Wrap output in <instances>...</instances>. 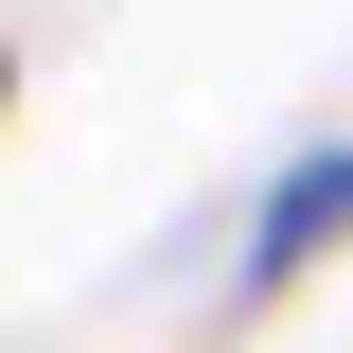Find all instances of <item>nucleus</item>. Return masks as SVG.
Here are the masks:
<instances>
[{"label": "nucleus", "instance_id": "obj_1", "mask_svg": "<svg viewBox=\"0 0 353 353\" xmlns=\"http://www.w3.org/2000/svg\"><path fill=\"white\" fill-rule=\"evenodd\" d=\"M353 248V124L336 141H301V159H283V176H265V194H248V248H230V301H301V283H318V265H336Z\"/></svg>", "mask_w": 353, "mask_h": 353}]
</instances>
